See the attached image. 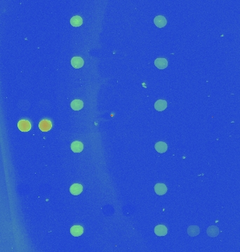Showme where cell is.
<instances>
[{
	"label": "cell",
	"instance_id": "9c48e42d",
	"mask_svg": "<svg viewBox=\"0 0 240 252\" xmlns=\"http://www.w3.org/2000/svg\"><path fill=\"white\" fill-rule=\"evenodd\" d=\"M51 126H52L51 123L49 120H42V121L39 123V128L42 132H47L51 130Z\"/></svg>",
	"mask_w": 240,
	"mask_h": 252
},
{
	"label": "cell",
	"instance_id": "8fae6325",
	"mask_svg": "<svg viewBox=\"0 0 240 252\" xmlns=\"http://www.w3.org/2000/svg\"><path fill=\"white\" fill-rule=\"evenodd\" d=\"M154 190L157 195H162L167 192V188L164 184H157L155 185Z\"/></svg>",
	"mask_w": 240,
	"mask_h": 252
},
{
	"label": "cell",
	"instance_id": "3957f363",
	"mask_svg": "<svg viewBox=\"0 0 240 252\" xmlns=\"http://www.w3.org/2000/svg\"><path fill=\"white\" fill-rule=\"evenodd\" d=\"M18 128L20 130H21L22 132H27L30 130L31 128V124L28 121V120H20L18 124Z\"/></svg>",
	"mask_w": 240,
	"mask_h": 252
},
{
	"label": "cell",
	"instance_id": "52a82bcc",
	"mask_svg": "<svg viewBox=\"0 0 240 252\" xmlns=\"http://www.w3.org/2000/svg\"><path fill=\"white\" fill-rule=\"evenodd\" d=\"M84 228L81 226H74L70 228V233L72 236L79 237L83 234Z\"/></svg>",
	"mask_w": 240,
	"mask_h": 252
},
{
	"label": "cell",
	"instance_id": "6da1fadb",
	"mask_svg": "<svg viewBox=\"0 0 240 252\" xmlns=\"http://www.w3.org/2000/svg\"><path fill=\"white\" fill-rule=\"evenodd\" d=\"M154 23L157 27L162 28L164 27L167 23L166 19L163 16H157L154 18Z\"/></svg>",
	"mask_w": 240,
	"mask_h": 252
},
{
	"label": "cell",
	"instance_id": "8992f818",
	"mask_svg": "<svg viewBox=\"0 0 240 252\" xmlns=\"http://www.w3.org/2000/svg\"><path fill=\"white\" fill-rule=\"evenodd\" d=\"M168 230L167 228L165 226L163 225H159L157 226L154 228V233L156 234L157 236H164L167 234Z\"/></svg>",
	"mask_w": 240,
	"mask_h": 252
},
{
	"label": "cell",
	"instance_id": "ba28073f",
	"mask_svg": "<svg viewBox=\"0 0 240 252\" xmlns=\"http://www.w3.org/2000/svg\"><path fill=\"white\" fill-rule=\"evenodd\" d=\"M84 145L82 143L79 141L73 142L71 144V149L75 153H80L83 151Z\"/></svg>",
	"mask_w": 240,
	"mask_h": 252
},
{
	"label": "cell",
	"instance_id": "2e32d148",
	"mask_svg": "<svg viewBox=\"0 0 240 252\" xmlns=\"http://www.w3.org/2000/svg\"><path fill=\"white\" fill-rule=\"evenodd\" d=\"M199 228L197 226H190L188 228V234L191 237L197 236L199 234Z\"/></svg>",
	"mask_w": 240,
	"mask_h": 252
},
{
	"label": "cell",
	"instance_id": "5b68a950",
	"mask_svg": "<svg viewBox=\"0 0 240 252\" xmlns=\"http://www.w3.org/2000/svg\"><path fill=\"white\" fill-rule=\"evenodd\" d=\"M83 187L81 184H72L71 187L70 188V191L74 195H78L82 192Z\"/></svg>",
	"mask_w": 240,
	"mask_h": 252
},
{
	"label": "cell",
	"instance_id": "9a60e30c",
	"mask_svg": "<svg viewBox=\"0 0 240 252\" xmlns=\"http://www.w3.org/2000/svg\"><path fill=\"white\" fill-rule=\"evenodd\" d=\"M219 233V229L216 226H210L207 229V234L209 237H216Z\"/></svg>",
	"mask_w": 240,
	"mask_h": 252
},
{
	"label": "cell",
	"instance_id": "4fadbf2b",
	"mask_svg": "<svg viewBox=\"0 0 240 252\" xmlns=\"http://www.w3.org/2000/svg\"><path fill=\"white\" fill-rule=\"evenodd\" d=\"M84 102L80 100H75L71 102V107L75 111H79L83 108Z\"/></svg>",
	"mask_w": 240,
	"mask_h": 252
},
{
	"label": "cell",
	"instance_id": "30bf717a",
	"mask_svg": "<svg viewBox=\"0 0 240 252\" xmlns=\"http://www.w3.org/2000/svg\"><path fill=\"white\" fill-rule=\"evenodd\" d=\"M167 107V102L163 100H157L154 104V108L158 111H162Z\"/></svg>",
	"mask_w": 240,
	"mask_h": 252
},
{
	"label": "cell",
	"instance_id": "7a4b0ae2",
	"mask_svg": "<svg viewBox=\"0 0 240 252\" xmlns=\"http://www.w3.org/2000/svg\"><path fill=\"white\" fill-rule=\"evenodd\" d=\"M84 60L81 57H74L71 60L72 66L75 69H80L84 65Z\"/></svg>",
	"mask_w": 240,
	"mask_h": 252
},
{
	"label": "cell",
	"instance_id": "7c38bea8",
	"mask_svg": "<svg viewBox=\"0 0 240 252\" xmlns=\"http://www.w3.org/2000/svg\"><path fill=\"white\" fill-rule=\"evenodd\" d=\"M154 148L157 152H159L160 153H165L166 151H167V144H166L165 142H159L156 143V144L154 146Z\"/></svg>",
	"mask_w": 240,
	"mask_h": 252
},
{
	"label": "cell",
	"instance_id": "277c9868",
	"mask_svg": "<svg viewBox=\"0 0 240 252\" xmlns=\"http://www.w3.org/2000/svg\"><path fill=\"white\" fill-rule=\"evenodd\" d=\"M154 64L158 69H164L167 67L168 61L165 58H157L154 60Z\"/></svg>",
	"mask_w": 240,
	"mask_h": 252
},
{
	"label": "cell",
	"instance_id": "5bb4252c",
	"mask_svg": "<svg viewBox=\"0 0 240 252\" xmlns=\"http://www.w3.org/2000/svg\"><path fill=\"white\" fill-rule=\"evenodd\" d=\"M70 23H71V25L73 27L81 26V25L83 23L82 18H81V17L79 16H73L72 18L70 19Z\"/></svg>",
	"mask_w": 240,
	"mask_h": 252
}]
</instances>
